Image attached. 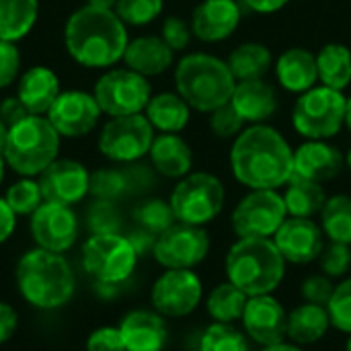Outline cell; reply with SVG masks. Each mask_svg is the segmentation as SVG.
I'll return each mask as SVG.
<instances>
[{
    "label": "cell",
    "mask_w": 351,
    "mask_h": 351,
    "mask_svg": "<svg viewBox=\"0 0 351 351\" xmlns=\"http://www.w3.org/2000/svg\"><path fill=\"white\" fill-rule=\"evenodd\" d=\"M230 105L237 109L247 125H259L267 123L278 113L280 97L276 86L269 84L265 78L241 80L234 86Z\"/></svg>",
    "instance_id": "7402d4cb"
},
{
    "label": "cell",
    "mask_w": 351,
    "mask_h": 351,
    "mask_svg": "<svg viewBox=\"0 0 351 351\" xmlns=\"http://www.w3.org/2000/svg\"><path fill=\"white\" fill-rule=\"evenodd\" d=\"M245 128L247 123L243 121V117L237 113V109L230 103L210 113V132L220 140H234Z\"/></svg>",
    "instance_id": "7bdbcfd3"
},
{
    "label": "cell",
    "mask_w": 351,
    "mask_h": 351,
    "mask_svg": "<svg viewBox=\"0 0 351 351\" xmlns=\"http://www.w3.org/2000/svg\"><path fill=\"white\" fill-rule=\"evenodd\" d=\"M21 74V51L16 43L0 39V90L8 88L19 80Z\"/></svg>",
    "instance_id": "7dc6e473"
},
{
    "label": "cell",
    "mask_w": 351,
    "mask_h": 351,
    "mask_svg": "<svg viewBox=\"0 0 351 351\" xmlns=\"http://www.w3.org/2000/svg\"><path fill=\"white\" fill-rule=\"evenodd\" d=\"M191 107L183 101V97L175 90L156 93L150 97L144 115L154 128V132L160 134H179L187 128L191 119Z\"/></svg>",
    "instance_id": "83f0119b"
},
{
    "label": "cell",
    "mask_w": 351,
    "mask_h": 351,
    "mask_svg": "<svg viewBox=\"0 0 351 351\" xmlns=\"http://www.w3.org/2000/svg\"><path fill=\"white\" fill-rule=\"evenodd\" d=\"M232 177L249 189H280L294 175V150L271 125H247L230 146Z\"/></svg>",
    "instance_id": "6da1fadb"
},
{
    "label": "cell",
    "mask_w": 351,
    "mask_h": 351,
    "mask_svg": "<svg viewBox=\"0 0 351 351\" xmlns=\"http://www.w3.org/2000/svg\"><path fill=\"white\" fill-rule=\"evenodd\" d=\"M234 86L237 78L226 60L218 56L193 51L175 66V90L193 111L210 115L214 109L230 103Z\"/></svg>",
    "instance_id": "3957f363"
},
{
    "label": "cell",
    "mask_w": 351,
    "mask_h": 351,
    "mask_svg": "<svg viewBox=\"0 0 351 351\" xmlns=\"http://www.w3.org/2000/svg\"><path fill=\"white\" fill-rule=\"evenodd\" d=\"M274 72L284 90L302 95L319 82L317 53L306 47H290L280 53L274 64Z\"/></svg>",
    "instance_id": "d4e9b609"
},
{
    "label": "cell",
    "mask_w": 351,
    "mask_h": 351,
    "mask_svg": "<svg viewBox=\"0 0 351 351\" xmlns=\"http://www.w3.org/2000/svg\"><path fill=\"white\" fill-rule=\"evenodd\" d=\"M290 0H241L243 6H247L249 10L257 12V14H274L280 12Z\"/></svg>",
    "instance_id": "f5cc1de1"
},
{
    "label": "cell",
    "mask_w": 351,
    "mask_h": 351,
    "mask_svg": "<svg viewBox=\"0 0 351 351\" xmlns=\"http://www.w3.org/2000/svg\"><path fill=\"white\" fill-rule=\"evenodd\" d=\"M204 296V286L193 269H167L152 286V308L165 319L191 315Z\"/></svg>",
    "instance_id": "5bb4252c"
},
{
    "label": "cell",
    "mask_w": 351,
    "mask_h": 351,
    "mask_svg": "<svg viewBox=\"0 0 351 351\" xmlns=\"http://www.w3.org/2000/svg\"><path fill=\"white\" fill-rule=\"evenodd\" d=\"M31 234L39 249L60 255L68 251L78 239V218L72 206L43 202L31 216Z\"/></svg>",
    "instance_id": "2e32d148"
},
{
    "label": "cell",
    "mask_w": 351,
    "mask_h": 351,
    "mask_svg": "<svg viewBox=\"0 0 351 351\" xmlns=\"http://www.w3.org/2000/svg\"><path fill=\"white\" fill-rule=\"evenodd\" d=\"M39 187L43 202L74 206L88 193L90 173L80 160L74 158H56L39 177Z\"/></svg>",
    "instance_id": "d6986e66"
},
{
    "label": "cell",
    "mask_w": 351,
    "mask_h": 351,
    "mask_svg": "<svg viewBox=\"0 0 351 351\" xmlns=\"http://www.w3.org/2000/svg\"><path fill=\"white\" fill-rule=\"evenodd\" d=\"M319 216L321 228L331 243L351 245V195L335 193L327 197V204Z\"/></svg>",
    "instance_id": "e575fe53"
},
{
    "label": "cell",
    "mask_w": 351,
    "mask_h": 351,
    "mask_svg": "<svg viewBox=\"0 0 351 351\" xmlns=\"http://www.w3.org/2000/svg\"><path fill=\"white\" fill-rule=\"evenodd\" d=\"M261 351H304L300 346L296 343H288V341H282V343H276V346H267V348H261Z\"/></svg>",
    "instance_id": "db71d44e"
},
{
    "label": "cell",
    "mask_w": 351,
    "mask_h": 351,
    "mask_svg": "<svg viewBox=\"0 0 351 351\" xmlns=\"http://www.w3.org/2000/svg\"><path fill=\"white\" fill-rule=\"evenodd\" d=\"M160 37L162 41L177 53V51H183L187 49V45L191 43L193 39V33H191V25L177 16V14H171L162 21V27H160Z\"/></svg>",
    "instance_id": "ee69618b"
},
{
    "label": "cell",
    "mask_w": 351,
    "mask_h": 351,
    "mask_svg": "<svg viewBox=\"0 0 351 351\" xmlns=\"http://www.w3.org/2000/svg\"><path fill=\"white\" fill-rule=\"evenodd\" d=\"M4 169H6V160H4V156L0 154V183H2V179H4Z\"/></svg>",
    "instance_id": "680465c9"
},
{
    "label": "cell",
    "mask_w": 351,
    "mask_h": 351,
    "mask_svg": "<svg viewBox=\"0 0 351 351\" xmlns=\"http://www.w3.org/2000/svg\"><path fill=\"white\" fill-rule=\"evenodd\" d=\"M226 202L224 183L206 171L189 173L177 181L171 193V208L177 222L206 226L222 212Z\"/></svg>",
    "instance_id": "ba28073f"
},
{
    "label": "cell",
    "mask_w": 351,
    "mask_h": 351,
    "mask_svg": "<svg viewBox=\"0 0 351 351\" xmlns=\"http://www.w3.org/2000/svg\"><path fill=\"white\" fill-rule=\"evenodd\" d=\"M346 128L351 132V95L346 101Z\"/></svg>",
    "instance_id": "6f0895ef"
},
{
    "label": "cell",
    "mask_w": 351,
    "mask_h": 351,
    "mask_svg": "<svg viewBox=\"0 0 351 351\" xmlns=\"http://www.w3.org/2000/svg\"><path fill=\"white\" fill-rule=\"evenodd\" d=\"M138 257L132 241L119 232H97L82 245V267L101 284L125 282L134 274Z\"/></svg>",
    "instance_id": "9c48e42d"
},
{
    "label": "cell",
    "mask_w": 351,
    "mask_h": 351,
    "mask_svg": "<svg viewBox=\"0 0 351 351\" xmlns=\"http://www.w3.org/2000/svg\"><path fill=\"white\" fill-rule=\"evenodd\" d=\"M317 68L321 84L346 90L351 84V49L343 43H327L317 53Z\"/></svg>",
    "instance_id": "d6a6232c"
},
{
    "label": "cell",
    "mask_w": 351,
    "mask_h": 351,
    "mask_svg": "<svg viewBox=\"0 0 351 351\" xmlns=\"http://www.w3.org/2000/svg\"><path fill=\"white\" fill-rule=\"evenodd\" d=\"M346 101L341 90L317 84L298 95L292 107V128L304 140H331L346 125Z\"/></svg>",
    "instance_id": "52a82bcc"
},
{
    "label": "cell",
    "mask_w": 351,
    "mask_h": 351,
    "mask_svg": "<svg viewBox=\"0 0 351 351\" xmlns=\"http://www.w3.org/2000/svg\"><path fill=\"white\" fill-rule=\"evenodd\" d=\"M88 226L93 234L97 232H117L119 228V216L113 208V202L97 199L88 210Z\"/></svg>",
    "instance_id": "bcb514c9"
},
{
    "label": "cell",
    "mask_w": 351,
    "mask_h": 351,
    "mask_svg": "<svg viewBox=\"0 0 351 351\" xmlns=\"http://www.w3.org/2000/svg\"><path fill=\"white\" fill-rule=\"evenodd\" d=\"M346 169V154L329 140H306L294 150V175L327 183Z\"/></svg>",
    "instance_id": "44dd1931"
},
{
    "label": "cell",
    "mask_w": 351,
    "mask_h": 351,
    "mask_svg": "<svg viewBox=\"0 0 351 351\" xmlns=\"http://www.w3.org/2000/svg\"><path fill=\"white\" fill-rule=\"evenodd\" d=\"M247 302H249V296L226 280L210 290L206 298V308L214 323L234 325L237 321L243 319Z\"/></svg>",
    "instance_id": "836d02e7"
},
{
    "label": "cell",
    "mask_w": 351,
    "mask_h": 351,
    "mask_svg": "<svg viewBox=\"0 0 351 351\" xmlns=\"http://www.w3.org/2000/svg\"><path fill=\"white\" fill-rule=\"evenodd\" d=\"M6 138H8V125L0 119V154L4 152V146H6Z\"/></svg>",
    "instance_id": "9f6ffc18"
},
{
    "label": "cell",
    "mask_w": 351,
    "mask_h": 351,
    "mask_svg": "<svg viewBox=\"0 0 351 351\" xmlns=\"http://www.w3.org/2000/svg\"><path fill=\"white\" fill-rule=\"evenodd\" d=\"M16 226V214L10 210L4 197H0V245L10 239Z\"/></svg>",
    "instance_id": "816d5d0a"
},
{
    "label": "cell",
    "mask_w": 351,
    "mask_h": 351,
    "mask_svg": "<svg viewBox=\"0 0 351 351\" xmlns=\"http://www.w3.org/2000/svg\"><path fill=\"white\" fill-rule=\"evenodd\" d=\"M60 93V78L47 66H31L16 82V97L31 115H47Z\"/></svg>",
    "instance_id": "484cf974"
},
{
    "label": "cell",
    "mask_w": 351,
    "mask_h": 351,
    "mask_svg": "<svg viewBox=\"0 0 351 351\" xmlns=\"http://www.w3.org/2000/svg\"><path fill=\"white\" fill-rule=\"evenodd\" d=\"M130 179L125 171L119 169H99L90 173V183H88V193L95 195V199H105V202H115L121 195L130 191Z\"/></svg>",
    "instance_id": "f35d334b"
},
{
    "label": "cell",
    "mask_w": 351,
    "mask_h": 351,
    "mask_svg": "<svg viewBox=\"0 0 351 351\" xmlns=\"http://www.w3.org/2000/svg\"><path fill=\"white\" fill-rule=\"evenodd\" d=\"M331 327L327 306L319 304H298L288 313V339L300 348L321 341Z\"/></svg>",
    "instance_id": "f1b7e54d"
},
{
    "label": "cell",
    "mask_w": 351,
    "mask_h": 351,
    "mask_svg": "<svg viewBox=\"0 0 351 351\" xmlns=\"http://www.w3.org/2000/svg\"><path fill=\"white\" fill-rule=\"evenodd\" d=\"M327 313L331 319V327L351 335V276L335 286L333 296L327 304Z\"/></svg>",
    "instance_id": "60d3db41"
},
{
    "label": "cell",
    "mask_w": 351,
    "mask_h": 351,
    "mask_svg": "<svg viewBox=\"0 0 351 351\" xmlns=\"http://www.w3.org/2000/svg\"><path fill=\"white\" fill-rule=\"evenodd\" d=\"M128 43V27L115 10L84 4L76 8L64 25L68 56L88 70H109L121 62Z\"/></svg>",
    "instance_id": "7a4b0ae2"
},
{
    "label": "cell",
    "mask_w": 351,
    "mask_h": 351,
    "mask_svg": "<svg viewBox=\"0 0 351 351\" xmlns=\"http://www.w3.org/2000/svg\"><path fill=\"white\" fill-rule=\"evenodd\" d=\"M165 0H117L115 14L125 27H146L160 16Z\"/></svg>",
    "instance_id": "ab89813d"
},
{
    "label": "cell",
    "mask_w": 351,
    "mask_h": 351,
    "mask_svg": "<svg viewBox=\"0 0 351 351\" xmlns=\"http://www.w3.org/2000/svg\"><path fill=\"white\" fill-rule=\"evenodd\" d=\"M197 351H251V348L245 331L237 329L234 325L212 323L204 331Z\"/></svg>",
    "instance_id": "d590c367"
},
{
    "label": "cell",
    "mask_w": 351,
    "mask_h": 351,
    "mask_svg": "<svg viewBox=\"0 0 351 351\" xmlns=\"http://www.w3.org/2000/svg\"><path fill=\"white\" fill-rule=\"evenodd\" d=\"M319 261H321V271L331 280L346 278L351 269V245H343V243L325 245Z\"/></svg>",
    "instance_id": "b9f144b4"
},
{
    "label": "cell",
    "mask_w": 351,
    "mask_h": 351,
    "mask_svg": "<svg viewBox=\"0 0 351 351\" xmlns=\"http://www.w3.org/2000/svg\"><path fill=\"white\" fill-rule=\"evenodd\" d=\"M274 243L286 263L308 265L321 257L325 249V232L313 218L288 216L274 234Z\"/></svg>",
    "instance_id": "ac0fdd59"
},
{
    "label": "cell",
    "mask_w": 351,
    "mask_h": 351,
    "mask_svg": "<svg viewBox=\"0 0 351 351\" xmlns=\"http://www.w3.org/2000/svg\"><path fill=\"white\" fill-rule=\"evenodd\" d=\"M286 218V202L278 189H251L232 210L230 224L239 239H274Z\"/></svg>",
    "instance_id": "8fae6325"
},
{
    "label": "cell",
    "mask_w": 351,
    "mask_h": 351,
    "mask_svg": "<svg viewBox=\"0 0 351 351\" xmlns=\"http://www.w3.org/2000/svg\"><path fill=\"white\" fill-rule=\"evenodd\" d=\"M134 218H136V222H138L140 228L148 230L154 237L162 234L167 228H171L177 222L171 204L165 202V199H158V197H152V199L142 202L136 208Z\"/></svg>",
    "instance_id": "8d00e7d4"
},
{
    "label": "cell",
    "mask_w": 351,
    "mask_h": 351,
    "mask_svg": "<svg viewBox=\"0 0 351 351\" xmlns=\"http://www.w3.org/2000/svg\"><path fill=\"white\" fill-rule=\"evenodd\" d=\"M148 158L152 169L167 179H183L193 167V150L179 134L154 136Z\"/></svg>",
    "instance_id": "4316f807"
},
{
    "label": "cell",
    "mask_w": 351,
    "mask_h": 351,
    "mask_svg": "<svg viewBox=\"0 0 351 351\" xmlns=\"http://www.w3.org/2000/svg\"><path fill=\"white\" fill-rule=\"evenodd\" d=\"M241 321L249 341L261 348L282 343L288 337V313L274 294L251 296Z\"/></svg>",
    "instance_id": "e0dca14e"
},
{
    "label": "cell",
    "mask_w": 351,
    "mask_h": 351,
    "mask_svg": "<svg viewBox=\"0 0 351 351\" xmlns=\"http://www.w3.org/2000/svg\"><path fill=\"white\" fill-rule=\"evenodd\" d=\"M4 199L16 216H33V212L43 204L39 181L33 177H21L6 189Z\"/></svg>",
    "instance_id": "74e56055"
},
{
    "label": "cell",
    "mask_w": 351,
    "mask_h": 351,
    "mask_svg": "<svg viewBox=\"0 0 351 351\" xmlns=\"http://www.w3.org/2000/svg\"><path fill=\"white\" fill-rule=\"evenodd\" d=\"M210 234L204 226L175 222L156 237L152 255L165 269H193L210 253Z\"/></svg>",
    "instance_id": "4fadbf2b"
},
{
    "label": "cell",
    "mask_w": 351,
    "mask_h": 351,
    "mask_svg": "<svg viewBox=\"0 0 351 351\" xmlns=\"http://www.w3.org/2000/svg\"><path fill=\"white\" fill-rule=\"evenodd\" d=\"M128 351H162L167 346V323L156 311H132L119 323Z\"/></svg>",
    "instance_id": "603a6c76"
},
{
    "label": "cell",
    "mask_w": 351,
    "mask_h": 351,
    "mask_svg": "<svg viewBox=\"0 0 351 351\" xmlns=\"http://www.w3.org/2000/svg\"><path fill=\"white\" fill-rule=\"evenodd\" d=\"M86 351H128L119 327H101L86 339Z\"/></svg>",
    "instance_id": "c3c4849f"
},
{
    "label": "cell",
    "mask_w": 351,
    "mask_h": 351,
    "mask_svg": "<svg viewBox=\"0 0 351 351\" xmlns=\"http://www.w3.org/2000/svg\"><path fill=\"white\" fill-rule=\"evenodd\" d=\"M19 317L14 313V308L6 302H0V343L8 341L16 329Z\"/></svg>",
    "instance_id": "f907efd6"
},
{
    "label": "cell",
    "mask_w": 351,
    "mask_h": 351,
    "mask_svg": "<svg viewBox=\"0 0 351 351\" xmlns=\"http://www.w3.org/2000/svg\"><path fill=\"white\" fill-rule=\"evenodd\" d=\"M62 136L45 115H27L8 128L4 160L21 177H39L60 154Z\"/></svg>",
    "instance_id": "8992f818"
},
{
    "label": "cell",
    "mask_w": 351,
    "mask_h": 351,
    "mask_svg": "<svg viewBox=\"0 0 351 351\" xmlns=\"http://www.w3.org/2000/svg\"><path fill=\"white\" fill-rule=\"evenodd\" d=\"M346 351H351V335L348 337V343H346Z\"/></svg>",
    "instance_id": "94428289"
},
{
    "label": "cell",
    "mask_w": 351,
    "mask_h": 351,
    "mask_svg": "<svg viewBox=\"0 0 351 351\" xmlns=\"http://www.w3.org/2000/svg\"><path fill=\"white\" fill-rule=\"evenodd\" d=\"M88 6H95V8H105V10H113L117 0H86Z\"/></svg>",
    "instance_id": "11a10c76"
},
{
    "label": "cell",
    "mask_w": 351,
    "mask_h": 351,
    "mask_svg": "<svg viewBox=\"0 0 351 351\" xmlns=\"http://www.w3.org/2000/svg\"><path fill=\"white\" fill-rule=\"evenodd\" d=\"M93 95L105 115L121 117L144 113L152 97V86L148 78L130 68H109L95 82Z\"/></svg>",
    "instance_id": "30bf717a"
},
{
    "label": "cell",
    "mask_w": 351,
    "mask_h": 351,
    "mask_svg": "<svg viewBox=\"0 0 351 351\" xmlns=\"http://www.w3.org/2000/svg\"><path fill=\"white\" fill-rule=\"evenodd\" d=\"M226 280L249 298L274 294L284 276L286 261L274 239H239L226 253Z\"/></svg>",
    "instance_id": "5b68a950"
},
{
    "label": "cell",
    "mask_w": 351,
    "mask_h": 351,
    "mask_svg": "<svg viewBox=\"0 0 351 351\" xmlns=\"http://www.w3.org/2000/svg\"><path fill=\"white\" fill-rule=\"evenodd\" d=\"M154 142V128L144 113L109 117L99 136V150L111 162L132 165L148 156Z\"/></svg>",
    "instance_id": "7c38bea8"
},
{
    "label": "cell",
    "mask_w": 351,
    "mask_h": 351,
    "mask_svg": "<svg viewBox=\"0 0 351 351\" xmlns=\"http://www.w3.org/2000/svg\"><path fill=\"white\" fill-rule=\"evenodd\" d=\"M333 290H335V284L325 274H313V276L304 278L302 284H300V294H302L304 302L319 304V306L329 304V300L333 296Z\"/></svg>",
    "instance_id": "f6af8a7d"
},
{
    "label": "cell",
    "mask_w": 351,
    "mask_h": 351,
    "mask_svg": "<svg viewBox=\"0 0 351 351\" xmlns=\"http://www.w3.org/2000/svg\"><path fill=\"white\" fill-rule=\"evenodd\" d=\"M14 276L21 296L41 311L60 308L74 294L72 267L60 253L31 249L19 259Z\"/></svg>",
    "instance_id": "277c9868"
},
{
    "label": "cell",
    "mask_w": 351,
    "mask_h": 351,
    "mask_svg": "<svg viewBox=\"0 0 351 351\" xmlns=\"http://www.w3.org/2000/svg\"><path fill=\"white\" fill-rule=\"evenodd\" d=\"M286 202L288 216L292 218H315L323 212L327 204V193L323 183H315L302 177L292 175L282 193Z\"/></svg>",
    "instance_id": "4dcf8cb0"
},
{
    "label": "cell",
    "mask_w": 351,
    "mask_h": 351,
    "mask_svg": "<svg viewBox=\"0 0 351 351\" xmlns=\"http://www.w3.org/2000/svg\"><path fill=\"white\" fill-rule=\"evenodd\" d=\"M346 167L351 171V146H350V150L346 152Z\"/></svg>",
    "instance_id": "91938a15"
},
{
    "label": "cell",
    "mask_w": 351,
    "mask_h": 351,
    "mask_svg": "<svg viewBox=\"0 0 351 351\" xmlns=\"http://www.w3.org/2000/svg\"><path fill=\"white\" fill-rule=\"evenodd\" d=\"M226 64H228L232 76L237 78V82L255 80V78L267 76V72L274 68V56L265 43L245 41L230 51Z\"/></svg>",
    "instance_id": "f546056e"
},
{
    "label": "cell",
    "mask_w": 351,
    "mask_h": 351,
    "mask_svg": "<svg viewBox=\"0 0 351 351\" xmlns=\"http://www.w3.org/2000/svg\"><path fill=\"white\" fill-rule=\"evenodd\" d=\"M101 115L103 111L93 93L72 88L58 95L45 117L62 138H82L97 128Z\"/></svg>",
    "instance_id": "9a60e30c"
},
{
    "label": "cell",
    "mask_w": 351,
    "mask_h": 351,
    "mask_svg": "<svg viewBox=\"0 0 351 351\" xmlns=\"http://www.w3.org/2000/svg\"><path fill=\"white\" fill-rule=\"evenodd\" d=\"M243 4L239 0H202L189 19L191 33L204 43L228 39L241 25Z\"/></svg>",
    "instance_id": "ffe728a7"
},
{
    "label": "cell",
    "mask_w": 351,
    "mask_h": 351,
    "mask_svg": "<svg viewBox=\"0 0 351 351\" xmlns=\"http://www.w3.org/2000/svg\"><path fill=\"white\" fill-rule=\"evenodd\" d=\"M27 115H31L29 111H27V107L21 103V99L14 95V97H6L2 103H0V119L8 125V128H12L14 123H19V121H23Z\"/></svg>",
    "instance_id": "681fc988"
},
{
    "label": "cell",
    "mask_w": 351,
    "mask_h": 351,
    "mask_svg": "<svg viewBox=\"0 0 351 351\" xmlns=\"http://www.w3.org/2000/svg\"><path fill=\"white\" fill-rule=\"evenodd\" d=\"M123 64L144 78H152L171 70L175 64V51L162 41L160 35H140L130 39L123 53Z\"/></svg>",
    "instance_id": "cb8c5ba5"
},
{
    "label": "cell",
    "mask_w": 351,
    "mask_h": 351,
    "mask_svg": "<svg viewBox=\"0 0 351 351\" xmlns=\"http://www.w3.org/2000/svg\"><path fill=\"white\" fill-rule=\"evenodd\" d=\"M39 16V0H0V39L21 41L27 37Z\"/></svg>",
    "instance_id": "1f68e13d"
}]
</instances>
